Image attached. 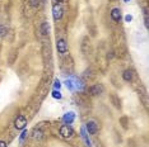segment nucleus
<instances>
[{
    "mask_svg": "<svg viewBox=\"0 0 149 147\" xmlns=\"http://www.w3.org/2000/svg\"><path fill=\"white\" fill-rule=\"evenodd\" d=\"M60 132V136L63 137V138H72V137L74 136V129L70 127V124H63L61 127H60L59 129Z\"/></svg>",
    "mask_w": 149,
    "mask_h": 147,
    "instance_id": "obj_1",
    "label": "nucleus"
},
{
    "mask_svg": "<svg viewBox=\"0 0 149 147\" xmlns=\"http://www.w3.org/2000/svg\"><path fill=\"white\" fill-rule=\"evenodd\" d=\"M52 15H54V19L55 21H60L64 15V9L60 3H55L52 5Z\"/></svg>",
    "mask_w": 149,
    "mask_h": 147,
    "instance_id": "obj_2",
    "label": "nucleus"
},
{
    "mask_svg": "<svg viewBox=\"0 0 149 147\" xmlns=\"http://www.w3.org/2000/svg\"><path fill=\"white\" fill-rule=\"evenodd\" d=\"M26 126H27V118L24 115H18L14 121V127L18 131H23L26 129Z\"/></svg>",
    "mask_w": 149,
    "mask_h": 147,
    "instance_id": "obj_3",
    "label": "nucleus"
},
{
    "mask_svg": "<svg viewBox=\"0 0 149 147\" xmlns=\"http://www.w3.org/2000/svg\"><path fill=\"white\" fill-rule=\"evenodd\" d=\"M56 49H57V52L61 53V55H64V53L68 52V43H66V41L64 38L57 39V42H56Z\"/></svg>",
    "mask_w": 149,
    "mask_h": 147,
    "instance_id": "obj_4",
    "label": "nucleus"
},
{
    "mask_svg": "<svg viewBox=\"0 0 149 147\" xmlns=\"http://www.w3.org/2000/svg\"><path fill=\"white\" fill-rule=\"evenodd\" d=\"M86 131L88 135H96L97 131H98V126H97V123L94 122V121H89V122H87V124H86Z\"/></svg>",
    "mask_w": 149,
    "mask_h": 147,
    "instance_id": "obj_5",
    "label": "nucleus"
},
{
    "mask_svg": "<svg viewBox=\"0 0 149 147\" xmlns=\"http://www.w3.org/2000/svg\"><path fill=\"white\" fill-rule=\"evenodd\" d=\"M74 119H75V113L74 112H68L63 117V121H64L65 124H72V123L74 122Z\"/></svg>",
    "mask_w": 149,
    "mask_h": 147,
    "instance_id": "obj_6",
    "label": "nucleus"
},
{
    "mask_svg": "<svg viewBox=\"0 0 149 147\" xmlns=\"http://www.w3.org/2000/svg\"><path fill=\"white\" fill-rule=\"evenodd\" d=\"M110 15H111V19H112L113 22H120V19H121V10L118 8H113L112 10H111Z\"/></svg>",
    "mask_w": 149,
    "mask_h": 147,
    "instance_id": "obj_7",
    "label": "nucleus"
},
{
    "mask_svg": "<svg viewBox=\"0 0 149 147\" xmlns=\"http://www.w3.org/2000/svg\"><path fill=\"white\" fill-rule=\"evenodd\" d=\"M42 137H43V131L41 128H38V127H36V128L32 131V138L35 139V141H38V139H41Z\"/></svg>",
    "mask_w": 149,
    "mask_h": 147,
    "instance_id": "obj_8",
    "label": "nucleus"
},
{
    "mask_svg": "<svg viewBox=\"0 0 149 147\" xmlns=\"http://www.w3.org/2000/svg\"><path fill=\"white\" fill-rule=\"evenodd\" d=\"M89 91H91V94H92V95H100L101 93L103 91V86L100 85V84H96V85L91 86Z\"/></svg>",
    "mask_w": 149,
    "mask_h": 147,
    "instance_id": "obj_9",
    "label": "nucleus"
},
{
    "mask_svg": "<svg viewBox=\"0 0 149 147\" xmlns=\"http://www.w3.org/2000/svg\"><path fill=\"white\" fill-rule=\"evenodd\" d=\"M80 137H82L84 141H86L87 147H92V145H91V141H89V137H88V133H87V131H86V128H84V127L80 128Z\"/></svg>",
    "mask_w": 149,
    "mask_h": 147,
    "instance_id": "obj_10",
    "label": "nucleus"
},
{
    "mask_svg": "<svg viewBox=\"0 0 149 147\" xmlns=\"http://www.w3.org/2000/svg\"><path fill=\"white\" fill-rule=\"evenodd\" d=\"M64 84L68 88V90H70V91H75V82H74V79H68L64 81Z\"/></svg>",
    "mask_w": 149,
    "mask_h": 147,
    "instance_id": "obj_11",
    "label": "nucleus"
},
{
    "mask_svg": "<svg viewBox=\"0 0 149 147\" xmlns=\"http://www.w3.org/2000/svg\"><path fill=\"white\" fill-rule=\"evenodd\" d=\"M123 79L125 81H131L133 80V71L131 70H125L123 74Z\"/></svg>",
    "mask_w": 149,
    "mask_h": 147,
    "instance_id": "obj_12",
    "label": "nucleus"
},
{
    "mask_svg": "<svg viewBox=\"0 0 149 147\" xmlns=\"http://www.w3.org/2000/svg\"><path fill=\"white\" fill-rule=\"evenodd\" d=\"M49 31H50L49 23H47V22H43L42 25H41V33H42V36H47V34H49Z\"/></svg>",
    "mask_w": 149,
    "mask_h": 147,
    "instance_id": "obj_13",
    "label": "nucleus"
},
{
    "mask_svg": "<svg viewBox=\"0 0 149 147\" xmlns=\"http://www.w3.org/2000/svg\"><path fill=\"white\" fill-rule=\"evenodd\" d=\"M51 95H52L54 99H59V100H60V99L63 98V95H61V93H60V90H56V89L52 90V94H51Z\"/></svg>",
    "mask_w": 149,
    "mask_h": 147,
    "instance_id": "obj_14",
    "label": "nucleus"
},
{
    "mask_svg": "<svg viewBox=\"0 0 149 147\" xmlns=\"http://www.w3.org/2000/svg\"><path fill=\"white\" fill-rule=\"evenodd\" d=\"M27 135H28V131H27V129H23L22 133H21V136H19V142L23 143V141H24V138L27 137Z\"/></svg>",
    "mask_w": 149,
    "mask_h": 147,
    "instance_id": "obj_15",
    "label": "nucleus"
},
{
    "mask_svg": "<svg viewBox=\"0 0 149 147\" xmlns=\"http://www.w3.org/2000/svg\"><path fill=\"white\" fill-rule=\"evenodd\" d=\"M6 33H8V29H6L5 25H0V37H4Z\"/></svg>",
    "mask_w": 149,
    "mask_h": 147,
    "instance_id": "obj_16",
    "label": "nucleus"
},
{
    "mask_svg": "<svg viewBox=\"0 0 149 147\" xmlns=\"http://www.w3.org/2000/svg\"><path fill=\"white\" fill-rule=\"evenodd\" d=\"M54 88H55L56 90H60V88H61V82L59 81V79L55 80V82H54Z\"/></svg>",
    "mask_w": 149,
    "mask_h": 147,
    "instance_id": "obj_17",
    "label": "nucleus"
},
{
    "mask_svg": "<svg viewBox=\"0 0 149 147\" xmlns=\"http://www.w3.org/2000/svg\"><path fill=\"white\" fill-rule=\"evenodd\" d=\"M131 21H133V16H131V15H126V16H125V22H126V23H130Z\"/></svg>",
    "mask_w": 149,
    "mask_h": 147,
    "instance_id": "obj_18",
    "label": "nucleus"
},
{
    "mask_svg": "<svg viewBox=\"0 0 149 147\" xmlns=\"http://www.w3.org/2000/svg\"><path fill=\"white\" fill-rule=\"evenodd\" d=\"M31 5L32 6H37L38 5V0H31Z\"/></svg>",
    "mask_w": 149,
    "mask_h": 147,
    "instance_id": "obj_19",
    "label": "nucleus"
},
{
    "mask_svg": "<svg viewBox=\"0 0 149 147\" xmlns=\"http://www.w3.org/2000/svg\"><path fill=\"white\" fill-rule=\"evenodd\" d=\"M0 147H6V143L4 141H0Z\"/></svg>",
    "mask_w": 149,
    "mask_h": 147,
    "instance_id": "obj_20",
    "label": "nucleus"
},
{
    "mask_svg": "<svg viewBox=\"0 0 149 147\" xmlns=\"http://www.w3.org/2000/svg\"><path fill=\"white\" fill-rule=\"evenodd\" d=\"M55 1H56V3H61L63 0H55Z\"/></svg>",
    "mask_w": 149,
    "mask_h": 147,
    "instance_id": "obj_21",
    "label": "nucleus"
},
{
    "mask_svg": "<svg viewBox=\"0 0 149 147\" xmlns=\"http://www.w3.org/2000/svg\"><path fill=\"white\" fill-rule=\"evenodd\" d=\"M124 1H125V3H127V1H130V0H124Z\"/></svg>",
    "mask_w": 149,
    "mask_h": 147,
    "instance_id": "obj_22",
    "label": "nucleus"
}]
</instances>
